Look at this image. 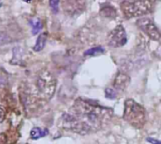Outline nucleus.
<instances>
[{
	"label": "nucleus",
	"mask_w": 161,
	"mask_h": 144,
	"mask_svg": "<svg viewBox=\"0 0 161 144\" xmlns=\"http://www.w3.org/2000/svg\"><path fill=\"white\" fill-rule=\"evenodd\" d=\"M107 42L113 48H119L125 45L127 42V35L124 27L120 25L111 30L107 37Z\"/></svg>",
	"instance_id": "5"
},
{
	"label": "nucleus",
	"mask_w": 161,
	"mask_h": 144,
	"mask_svg": "<svg viewBox=\"0 0 161 144\" xmlns=\"http://www.w3.org/2000/svg\"><path fill=\"white\" fill-rule=\"evenodd\" d=\"M124 119L132 126L141 128L146 122L145 109L132 99H127L124 104Z\"/></svg>",
	"instance_id": "2"
},
{
	"label": "nucleus",
	"mask_w": 161,
	"mask_h": 144,
	"mask_svg": "<svg viewBox=\"0 0 161 144\" xmlns=\"http://www.w3.org/2000/svg\"><path fill=\"white\" fill-rule=\"evenodd\" d=\"M47 134H48V130L47 129L41 130L39 127H34L30 131V137L32 139H39V138H41L42 137H45Z\"/></svg>",
	"instance_id": "9"
},
{
	"label": "nucleus",
	"mask_w": 161,
	"mask_h": 144,
	"mask_svg": "<svg viewBox=\"0 0 161 144\" xmlns=\"http://www.w3.org/2000/svg\"><path fill=\"white\" fill-rule=\"evenodd\" d=\"M105 52V49L102 47V46H97V47H93V48H90V49H88L84 55L87 56V57H92V56H98V55H101Z\"/></svg>",
	"instance_id": "11"
},
{
	"label": "nucleus",
	"mask_w": 161,
	"mask_h": 144,
	"mask_svg": "<svg viewBox=\"0 0 161 144\" xmlns=\"http://www.w3.org/2000/svg\"><path fill=\"white\" fill-rule=\"evenodd\" d=\"M154 5V0H133L122 4V10L127 18L139 17L151 12Z\"/></svg>",
	"instance_id": "3"
},
{
	"label": "nucleus",
	"mask_w": 161,
	"mask_h": 144,
	"mask_svg": "<svg viewBox=\"0 0 161 144\" xmlns=\"http://www.w3.org/2000/svg\"><path fill=\"white\" fill-rule=\"evenodd\" d=\"M130 81H131V79L128 74H126L124 73H119L114 79L113 86L118 90H124L128 87Z\"/></svg>",
	"instance_id": "6"
},
{
	"label": "nucleus",
	"mask_w": 161,
	"mask_h": 144,
	"mask_svg": "<svg viewBox=\"0 0 161 144\" xmlns=\"http://www.w3.org/2000/svg\"><path fill=\"white\" fill-rule=\"evenodd\" d=\"M4 119H5V111L2 108H0V122H2Z\"/></svg>",
	"instance_id": "15"
},
{
	"label": "nucleus",
	"mask_w": 161,
	"mask_h": 144,
	"mask_svg": "<svg viewBox=\"0 0 161 144\" xmlns=\"http://www.w3.org/2000/svg\"><path fill=\"white\" fill-rule=\"evenodd\" d=\"M112 109L90 101L77 99L70 109L61 117L64 129L86 135L102 129L112 117Z\"/></svg>",
	"instance_id": "1"
},
{
	"label": "nucleus",
	"mask_w": 161,
	"mask_h": 144,
	"mask_svg": "<svg viewBox=\"0 0 161 144\" xmlns=\"http://www.w3.org/2000/svg\"><path fill=\"white\" fill-rule=\"evenodd\" d=\"M147 141L151 144H161V140H158L153 137H147Z\"/></svg>",
	"instance_id": "14"
},
{
	"label": "nucleus",
	"mask_w": 161,
	"mask_h": 144,
	"mask_svg": "<svg viewBox=\"0 0 161 144\" xmlns=\"http://www.w3.org/2000/svg\"><path fill=\"white\" fill-rule=\"evenodd\" d=\"M45 42H46V34L44 33H41L40 36H38L37 38V41H36V43L33 47V50L35 52H40L43 49V47L45 45Z\"/></svg>",
	"instance_id": "8"
},
{
	"label": "nucleus",
	"mask_w": 161,
	"mask_h": 144,
	"mask_svg": "<svg viewBox=\"0 0 161 144\" xmlns=\"http://www.w3.org/2000/svg\"><path fill=\"white\" fill-rule=\"evenodd\" d=\"M137 26L150 39L156 41H161V34L159 30L157 29L156 26L154 24V22L150 18H146V17L139 18L137 21Z\"/></svg>",
	"instance_id": "4"
},
{
	"label": "nucleus",
	"mask_w": 161,
	"mask_h": 144,
	"mask_svg": "<svg viewBox=\"0 0 161 144\" xmlns=\"http://www.w3.org/2000/svg\"><path fill=\"white\" fill-rule=\"evenodd\" d=\"M100 14L104 17H107V18H113L117 15V12L116 10L110 6V5H106V6H103L102 9L100 10Z\"/></svg>",
	"instance_id": "7"
},
{
	"label": "nucleus",
	"mask_w": 161,
	"mask_h": 144,
	"mask_svg": "<svg viewBox=\"0 0 161 144\" xmlns=\"http://www.w3.org/2000/svg\"><path fill=\"white\" fill-rule=\"evenodd\" d=\"M59 4H60V0H49V5L50 9L54 13H58L59 12Z\"/></svg>",
	"instance_id": "13"
},
{
	"label": "nucleus",
	"mask_w": 161,
	"mask_h": 144,
	"mask_svg": "<svg viewBox=\"0 0 161 144\" xmlns=\"http://www.w3.org/2000/svg\"><path fill=\"white\" fill-rule=\"evenodd\" d=\"M6 142V137L4 134H0V144H4Z\"/></svg>",
	"instance_id": "16"
},
{
	"label": "nucleus",
	"mask_w": 161,
	"mask_h": 144,
	"mask_svg": "<svg viewBox=\"0 0 161 144\" xmlns=\"http://www.w3.org/2000/svg\"><path fill=\"white\" fill-rule=\"evenodd\" d=\"M23 1H25V2H27V3H29V2L32 1V0H23Z\"/></svg>",
	"instance_id": "17"
},
{
	"label": "nucleus",
	"mask_w": 161,
	"mask_h": 144,
	"mask_svg": "<svg viewBox=\"0 0 161 144\" xmlns=\"http://www.w3.org/2000/svg\"><path fill=\"white\" fill-rule=\"evenodd\" d=\"M105 97H106L107 99H110V100L116 99V91H115L113 89H110V88L105 89Z\"/></svg>",
	"instance_id": "12"
},
{
	"label": "nucleus",
	"mask_w": 161,
	"mask_h": 144,
	"mask_svg": "<svg viewBox=\"0 0 161 144\" xmlns=\"http://www.w3.org/2000/svg\"><path fill=\"white\" fill-rule=\"evenodd\" d=\"M30 24L32 26V34L33 35L38 34L42 29V23L39 18L30 20Z\"/></svg>",
	"instance_id": "10"
}]
</instances>
